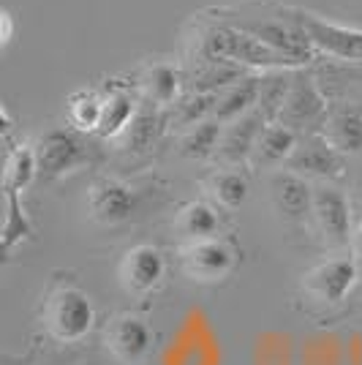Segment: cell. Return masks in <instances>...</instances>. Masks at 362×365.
<instances>
[{
  "label": "cell",
  "mask_w": 362,
  "mask_h": 365,
  "mask_svg": "<svg viewBox=\"0 0 362 365\" xmlns=\"http://www.w3.org/2000/svg\"><path fill=\"white\" fill-rule=\"evenodd\" d=\"M202 55L212 63H232L237 68L251 71H297L294 63L272 52L267 44H262L251 33H245L237 25H215L202 38Z\"/></svg>",
  "instance_id": "1"
},
{
  "label": "cell",
  "mask_w": 362,
  "mask_h": 365,
  "mask_svg": "<svg viewBox=\"0 0 362 365\" xmlns=\"http://www.w3.org/2000/svg\"><path fill=\"white\" fill-rule=\"evenodd\" d=\"M36 180V155L31 145H16L9 153V161L3 169V197H6V221L0 227L3 240L16 248L22 240L33 235V224L25 207H22V194L25 188Z\"/></svg>",
  "instance_id": "2"
},
{
  "label": "cell",
  "mask_w": 362,
  "mask_h": 365,
  "mask_svg": "<svg viewBox=\"0 0 362 365\" xmlns=\"http://www.w3.org/2000/svg\"><path fill=\"white\" fill-rule=\"evenodd\" d=\"M44 324L49 335L61 344L82 341L95 324V308L88 292L76 287H61L52 292L44 305Z\"/></svg>",
  "instance_id": "3"
},
{
  "label": "cell",
  "mask_w": 362,
  "mask_h": 365,
  "mask_svg": "<svg viewBox=\"0 0 362 365\" xmlns=\"http://www.w3.org/2000/svg\"><path fill=\"white\" fill-rule=\"evenodd\" d=\"M232 25H237L245 33H251L254 38H259L262 44H267L272 52H278L289 63H294L297 68L308 66L316 58V49L308 41V36L289 16H275V19L272 16H257V19H242V22H232Z\"/></svg>",
  "instance_id": "4"
},
{
  "label": "cell",
  "mask_w": 362,
  "mask_h": 365,
  "mask_svg": "<svg viewBox=\"0 0 362 365\" xmlns=\"http://www.w3.org/2000/svg\"><path fill=\"white\" fill-rule=\"evenodd\" d=\"M284 14L300 25L316 52L346 63H362V28L338 25V22L321 19L308 11H294V9H286Z\"/></svg>",
  "instance_id": "5"
},
{
  "label": "cell",
  "mask_w": 362,
  "mask_h": 365,
  "mask_svg": "<svg viewBox=\"0 0 362 365\" xmlns=\"http://www.w3.org/2000/svg\"><path fill=\"white\" fill-rule=\"evenodd\" d=\"M36 178L61 180L85 164V148L68 128H46L38 137L36 148Z\"/></svg>",
  "instance_id": "6"
},
{
  "label": "cell",
  "mask_w": 362,
  "mask_h": 365,
  "mask_svg": "<svg viewBox=\"0 0 362 365\" xmlns=\"http://www.w3.org/2000/svg\"><path fill=\"white\" fill-rule=\"evenodd\" d=\"M327 118V104L319 93L316 82L308 74H291V85H289V93L281 104V112L275 120L289 125L291 131L300 134L302 128H311V134H316L314 128L321 125Z\"/></svg>",
  "instance_id": "7"
},
{
  "label": "cell",
  "mask_w": 362,
  "mask_h": 365,
  "mask_svg": "<svg viewBox=\"0 0 362 365\" xmlns=\"http://www.w3.org/2000/svg\"><path fill=\"white\" fill-rule=\"evenodd\" d=\"M360 281V264L351 257H332L305 275V289L319 303L338 305L354 292Z\"/></svg>",
  "instance_id": "8"
},
{
  "label": "cell",
  "mask_w": 362,
  "mask_h": 365,
  "mask_svg": "<svg viewBox=\"0 0 362 365\" xmlns=\"http://www.w3.org/2000/svg\"><path fill=\"white\" fill-rule=\"evenodd\" d=\"M106 349L112 357L123 365H142L152 349V330L150 324L134 317V314H120L109 322L106 327Z\"/></svg>",
  "instance_id": "9"
},
{
  "label": "cell",
  "mask_w": 362,
  "mask_h": 365,
  "mask_svg": "<svg viewBox=\"0 0 362 365\" xmlns=\"http://www.w3.org/2000/svg\"><path fill=\"white\" fill-rule=\"evenodd\" d=\"M297 178H335L343 172V155L332 148L321 134H305L297 139L294 150L284 164Z\"/></svg>",
  "instance_id": "10"
},
{
  "label": "cell",
  "mask_w": 362,
  "mask_h": 365,
  "mask_svg": "<svg viewBox=\"0 0 362 365\" xmlns=\"http://www.w3.org/2000/svg\"><path fill=\"white\" fill-rule=\"evenodd\" d=\"M237 264V254L227 240H199V243H188L182 251V267L194 281L202 284H215L224 281Z\"/></svg>",
  "instance_id": "11"
},
{
  "label": "cell",
  "mask_w": 362,
  "mask_h": 365,
  "mask_svg": "<svg viewBox=\"0 0 362 365\" xmlns=\"http://www.w3.org/2000/svg\"><path fill=\"white\" fill-rule=\"evenodd\" d=\"M136 194L131 185H125L120 180H95L90 185V194H88V207L95 224L101 227H120L125 224L131 215L136 213Z\"/></svg>",
  "instance_id": "12"
},
{
  "label": "cell",
  "mask_w": 362,
  "mask_h": 365,
  "mask_svg": "<svg viewBox=\"0 0 362 365\" xmlns=\"http://www.w3.org/2000/svg\"><path fill=\"white\" fill-rule=\"evenodd\" d=\"M311 213L316 218L321 235L330 240L332 245H343L351 240V205L343 191L332 188V185H319L311 199Z\"/></svg>",
  "instance_id": "13"
},
{
  "label": "cell",
  "mask_w": 362,
  "mask_h": 365,
  "mask_svg": "<svg viewBox=\"0 0 362 365\" xmlns=\"http://www.w3.org/2000/svg\"><path fill=\"white\" fill-rule=\"evenodd\" d=\"M166 273L164 254L155 245H134L120 262V281L125 289L134 294H148L152 292Z\"/></svg>",
  "instance_id": "14"
},
{
  "label": "cell",
  "mask_w": 362,
  "mask_h": 365,
  "mask_svg": "<svg viewBox=\"0 0 362 365\" xmlns=\"http://www.w3.org/2000/svg\"><path fill=\"white\" fill-rule=\"evenodd\" d=\"M264 123L267 120L254 109V112L237 118L234 123L224 125V134H221L215 155L232 169H240L242 164H251V153H254V145H257V137Z\"/></svg>",
  "instance_id": "15"
},
{
  "label": "cell",
  "mask_w": 362,
  "mask_h": 365,
  "mask_svg": "<svg viewBox=\"0 0 362 365\" xmlns=\"http://www.w3.org/2000/svg\"><path fill=\"white\" fill-rule=\"evenodd\" d=\"M297 139H300V134L291 131L284 123H264L257 137V145H254V153H251V164H257L259 169L284 167L294 150V145H297Z\"/></svg>",
  "instance_id": "16"
},
{
  "label": "cell",
  "mask_w": 362,
  "mask_h": 365,
  "mask_svg": "<svg viewBox=\"0 0 362 365\" xmlns=\"http://www.w3.org/2000/svg\"><path fill=\"white\" fill-rule=\"evenodd\" d=\"M175 227L188 243L212 240V237H218V229H221V213L215 210V205L197 199V202H188L177 210Z\"/></svg>",
  "instance_id": "17"
},
{
  "label": "cell",
  "mask_w": 362,
  "mask_h": 365,
  "mask_svg": "<svg viewBox=\"0 0 362 365\" xmlns=\"http://www.w3.org/2000/svg\"><path fill=\"white\" fill-rule=\"evenodd\" d=\"M257 101H259V76L245 74L234 85H229L224 96L218 93V104H215V115L212 118L221 123V125H229V123H234L242 115L254 112Z\"/></svg>",
  "instance_id": "18"
},
{
  "label": "cell",
  "mask_w": 362,
  "mask_h": 365,
  "mask_svg": "<svg viewBox=\"0 0 362 365\" xmlns=\"http://www.w3.org/2000/svg\"><path fill=\"white\" fill-rule=\"evenodd\" d=\"M272 199H275V207L289 218H302L305 213H311V199L314 191L308 180H302L291 172H278L272 178Z\"/></svg>",
  "instance_id": "19"
},
{
  "label": "cell",
  "mask_w": 362,
  "mask_h": 365,
  "mask_svg": "<svg viewBox=\"0 0 362 365\" xmlns=\"http://www.w3.org/2000/svg\"><path fill=\"white\" fill-rule=\"evenodd\" d=\"M136 118V104L128 93L115 91L104 98V107H101V120L95 128V137L98 139H123V134L128 131L131 120Z\"/></svg>",
  "instance_id": "20"
},
{
  "label": "cell",
  "mask_w": 362,
  "mask_h": 365,
  "mask_svg": "<svg viewBox=\"0 0 362 365\" xmlns=\"http://www.w3.org/2000/svg\"><path fill=\"white\" fill-rule=\"evenodd\" d=\"M224 134V125L210 118V120H202L191 128H185V137L180 142L182 158H191V161H207L210 155H215L218 150V142Z\"/></svg>",
  "instance_id": "21"
},
{
  "label": "cell",
  "mask_w": 362,
  "mask_h": 365,
  "mask_svg": "<svg viewBox=\"0 0 362 365\" xmlns=\"http://www.w3.org/2000/svg\"><path fill=\"white\" fill-rule=\"evenodd\" d=\"M327 142L341 153H360L362 150V115L354 109H343L327 120Z\"/></svg>",
  "instance_id": "22"
},
{
  "label": "cell",
  "mask_w": 362,
  "mask_h": 365,
  "mask_svg": "<svg viewBox=\"0 0 362 365\" xmlns=\"http://www.w3.org/2000/svg\"><path fill=\"white\" fill-rule=\"evenodd\" d=\"M207 185H210L212 199H215L221 207H227V210H237V207H242V202L248 199V191H251L248 178L242 175L240 169H232V167L212 172Z\"/></svg>",
  "instance_id": "23"
},
{
  "label": "cell",
  "mask_w": 362,
  "mask_h": 365,
  "mask_svg": "<svg viewBox=\"0 0 362 365\" xmlns=\"http://www.w3.org/2000/svg\"><path fill=\"white\" fill-rule=\"evenodd\" d=\"M145 93L155 107H172L180 101V74L169 63H155L145 74Z\"/></svg>",
  "instance_id": "24"
},
{
  "label": "cell",
  "mask_w": 362,
  "mask_h": 365,
  "mask_svg": "<svg viewBox=\"0 0 362 365\" xmlns=\"http://www.w3.org/2000/svg\"><path fill=\"white\" fill-rule=\"evenodd\" d=\"M291 74L294 71H267L264 76H259V101L257 112L267 123H272L281 112V104L286 98L289 85H291Z\"/></svg>",
  "instance_id": "25"
},
{
  "label": "cell",
  "mask_w": 362,
  "mask_h": 365,
  "mask_svg": "<svg viewBox=\"0 0 362 365\" xmlns=\"http://www.w3.org/2000/svg\"><path fill=\"white\" fill-rule=\"evenodd\" d=\"M101 107L104 98L95 91H79L68 98L66 112H68V123L74 125V131L79 134H95L98 120H101Z\"/></svg>",
  "instance_id": "26"
},
{
  "label": "cell",
  "mask_w": 362,
  "mask_h": 365,
  "mask_svg": "<svg viewBox=\"0 0 362 365\" xmlns=\"http://www.w3.org/2000/svg\"><path fill=\"white\" fill-rule=\"evenodd\" d=\"M215 104H218V93H194L191 98L175 104L172 123L182 125V128H191V125H197L202 120H210L215 115Z\"/></svg>",
  "instance_id": "27"
},
{
  "label": "cell",
  "mask_w": 362,
  "mask_h": 365,
  "mask_svg": "<svg viewBox=\"0 0 362 365\" xmlns=\"http://www.w3.org/2000/svg\"><path fill=\"white\" fill-rule=\"evenodd\" d=\"M158 134H161V118L152 112H145V115H136L123 137H125L131 150H145L158 139Z\"/></svg>",
  "instance_id": "28"
},
{
  "label": "cell",
  "mask_w": 362,
  "mask_h": 365,
  "mask_svg": "<svg viewBox=\"0 0 362 365\" xmlns=\"http://www.w3.org/2000/svg\"><path fill=\"white\" fill-rule=\"evenodd\" d=\"M11 31H14V25H11V16L6 14V11H0V46L6 44L9 38H11Z\"/></svg>",
  "instance_id": "29"
},
{
  "label": "cell",
  "mask_w": 362,
  "mask_h": 365,
  "mask_svg": "<svg viewBox=\"0 0 362 365\" xmlns=\"http://www.w3.org/2000/svg\"><path fill=\"white\" fill-rule=\"evenodd\" d=\"M11 131H14V120H11V115L6 109L0 107V139H9Z\"/></svg>",
  "instance_id": "30"
},
{
  "label": "cell",
  "mask_w": 362,
  "mask_h": 365,
  "mask_svg": "<svg viewBox=\"0 0 362 365\" xmlns=\"http://www.w3.org/2000/svg\"><path fill=\"white\" fill-rule=\"evenodd\" d=\"M348 243H351V251H354V257L362 259V224L354 229V232H351V240H348Z\"/></svg>",
  "instance_id": "31"
},
{
  "label": "cell",
  "mask_w": 362,
  "mask_h": 365,
  "mask_svg": "<svg viewBox=\"0 0 362 365\" xmlns=\"http://www.w3.org/2000/svg\"><path fill=\"white\" fill-rule=\"evenodd\" d=\"M11 251H14V248L6 243V240H3V235H0V270H3V267L11 262Z\"/></svg>",
  "instance_id": "32"
}]
</instances>
